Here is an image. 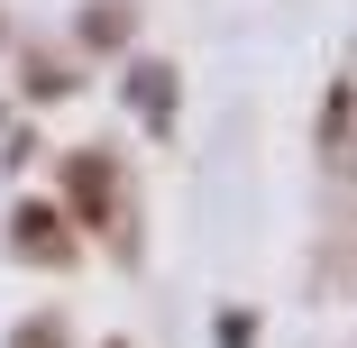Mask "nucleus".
Here are the masks:
<instances>
[]
</instances>
